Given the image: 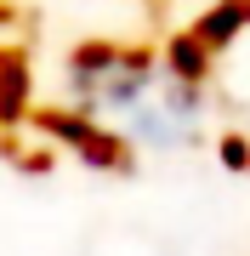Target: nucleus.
Segmentation results:
<instances>
[{
	"label": "nucleus",
	"instance_id": "1",
	"mask_svg": "<svg viewBox=\"0 0 250 256\" xmlns=\"http://www.w3.org/2000/svg\"><path fill=\"white\" fill-rule=\"evenodd\" d=\"M34 126H40V137H46V142H63V148H74V154H80V148L102 131V120H97L91 108H40Z\"/></svg>",
	"mask_w": 250,
	"mask_h": 256
},
{
	"label": "nucleus",
	"instance_id": "2",
	"mask_svg": "<svg viewBox=\"0 0 250 256\" xmlns=\"http://www.w3.org/2000/svg\"><path fill=\"white\" fill-rule=\"evenodd\" d=\"M28 120V57L23 52H0V131Z\"/></svg>",
	"mask_w": 250,
	"mask_h": 256
},
{
	"label": "nucleus",
	"instance_id": "3",
	"mask_svg": "<svg viewBox=\"0 0 250 256\" xmlns=\"http://www.w3.org/2000/svg\"><path fill=\"white\" fill-rule=\"evenodd\" d=\"M211 57H216V52L205 46L194 28L165 40V74H171V80H182V86H205V80H211Z\"/></svg>",
	"mask_w": 250,
	"mask_h": 256
},
{
	"label": "nucleus",
	"instance_id": "4",
	"mask_svg": "<svg viewBox=\"0 0 250 256\" xmlns=\"http://www.w3.org/2000/svg\"><path fill=\"white\" fill-rule=\"evenodd\" d=\"M245 23H250V0H222V6H211V12L194 23V34H199L211 52H222V46H233V40H239Z\"/></svg>",
	"mask_w": 250,
	"mask_h": 256
},
{
	"label": "nucleus",
	"instance_id": "5",
	"mask_svg": "<svg viewBox=\"0 0 250 256\" xmlns=\"http://www.w3.org/2000/svg\"><path fill=\"white\" fill-rule=\"evenodd\" d=\"M80 160L91 165V171H131V142H125V131H120V126H114V131L102 126L97 137L80 148Z\"/></svg>",
	"mask_w": 250,
	"mask_h": 256
},
{
	"label": "nucleus",
	"instance_id": "6",
	"mask_svg": "<svg viewBox=\"0 0 250 256\" xmlns=\"http://www.w3.org/2000/svg\"><path fill=\"white\" fill-rule=\"evenodd\" d=\"M222 165H228V171H250V142L239 137V131L222 137Z\"/></svg>",
	"mask_w": 250,
	"mask_h": 256
}]
</instances>
